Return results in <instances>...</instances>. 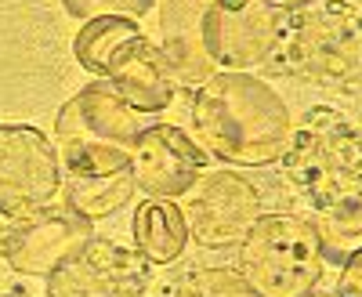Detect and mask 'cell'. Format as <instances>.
Segmentation results:
<instances>
[{"mask_svg": "<svg viewBox=\"0 0 362 297\" xmlns=\"http://www.w3.org/2000/svg\"><path fill=\"white\" fill-rule=\"evenodd\" d=\"M134 174L131 167L124 170H109V174H62V203L69 211H76L87 221L112 218L116 211L134 199Z\"/></svg>", "mask_w": 362, "mask_h": 297, "instance_id": "obj_14", "label": "cell"}, {"mask_svg": "<svg viewBox=\"0 0 362 297\" xmlns=\"http://www.w3.org/2000/svg\"><path fill=\"white\" fill-rule=\"evenodd\" d=\"M181 211L189 221V240L210 250H225L243 243V235L261 218V192L247 174L225 167L203 174Z\"/></svg>", "mask_w": 362, "mask_h": 297, "instance_id": "obj_7", "label": "cell"}, {"mask_svg": "<svg viewBox=\"0 0 362 297\" xmlns=\"http://www.w3.org/2000/svg\"><path fill=\"white\" fill-rule=\"evenodd\" d=\"M62 192V160L37 124H0V214L22 221Z\"/></svg>", "mask_w": 362, "mask_h": 297, "instance_id": "obj_5", "label": "cell"}, {"mask_svg": "<svg viewBox=\"0 0 362 297\" xmlns=\"http://www.w3.org/2000/svg\"><path fill=\"white\" fill-rule=\"evenodd\" d=\"M66 15L87 22V18H102V15H124V18H145L156 8V0H62Z\"/></svg>", "mask_w": 362, "mask_h": 297, "instance_id": "obj_18", "label": "cell"}, {"mask_svg": "<svg viewBox=\"0 0 362 297\" xmlns=\"http://www.w3.org/2000/svg\"><path fill=\"white\" fill-rule=\"evenodd\" d=\"M279 40V15L257 0H214L203 22V44L218 69H243L268 58Z\"/></svg>", "mask_w": 362, "mask_h": 297, "instance_id": "obj_10", "label": "cell"}, {"mask_svg": "<svg viewBox=\"0 0 362 297\" xmlns=\"http://www.w3.org/2000/svg\"><path fill=\"white\" fill-rule=\"evenodd\" d=\"M134 37H141V22L138 18H124V15L87 18L76 29V37H73V54H76V62L87 73H95V76L105 80L112 54L124 47L127 40H134Z\"/></svg>", "mask_w": 362, "mask_h": 297, "instance_id": "obj_15", "label": "cell"}, {"mask_svg": "<svg viewBox=\"0 0 362 297\" xmlns=\"http://www.w3.org/2000/svg\"><path fill=\"white\" fill-rule=\"evenodd\" d=\"M312 228L319 240L322 264L341 269L351 254L362 250V199H344L326 206V211H315Z\"/></svg>", "mask_w": 362, "mask_h": 297, "instance_id": "obj_16", "label": "cell"}, {"mask_svg": "<svg viewBox=\"0 0 362 297\" xmlns=\"http://www.w3.org/2000/svg\"><path fill=\"white\" fill-rule=\"evenodd\" d=\"M134 185L153 199L189 196L206 174V148L177 124H148L131 153Z\"/></svg>", "mask_w": 362, "mask_h": 297, "instance_id": "obj_9", "label": "cell"}, {"mask_svg": "<svg viewBox=\"0 0 362 297\" xmlns=\"http://www.w3.org/2000/svg\"><path fill=\"white\" fill-rule=\"evenodd\" d=\"M131 235H134V250L148 264H170L189 247L185 211L174 199H145L134 211Z\"/></svg>", "mask_w": 362, "mask_h": 297, "instance_id": "obj_13", "label": "cell"}, {"mask_svg": "<svg viewBox=\"0 0 362 297\" xmlns=\"http://www.w3.org/2000/svg\"><path fill=\"white\" fill-rule=\"evenodd\" d=\"M170 297H254V290L235 269L210 264V269H192L189 276H181Z\"/></svg>", "mask_w": 362, "mask_h": 297, "instance_id": "obj_17", "label": "cell"}, {"mask_svg": "<svg viewBox=\"0 0 362 297\" xmlns=\"http://www.w3.org/2000/svg\"><path fill=\"white\" fill-rule=\"evenodd\" d=\"M192 127L206 156L232 167H268L283 160L293 116L268 80L243 69H218L192 95Z\"/></svg>", "mask_w": 362, "mask_h": 297, "instance_id": "obj_1", "label": "cell"}, {"mask_svg": "<svg viewBox=\"0 0 362 297\" xmlns=\"http://www.w3.org/2000/svg\"><path fill=\"white\" fill-rule=\"evenodd\" d=\"M90 235L95 232L87 218L66 203H51L0 232V257L18 276H51L90 243Z\"/></svg>", "mask_w": 362, "mask_h": 297, "instance_id": "obj_8", "label": "cell"}, {"mask_svg": "<svg viewBox=\"0 0 362 297\" xmlns=\"http://www.w3.org/2000/svg\"><path fill=\"white\" fill-rule=\"evenodd\" d=\"M286 182L315 211L362 199V124L334 105H315L293 124L283 153Z\"/></svg>", "mask_w": 362, "mask_h": 297, "instance_id": "obj_2", "label": "cell"}, {"mask_svg": "<svg viewBox=\"0 0 362 297\" xmlns=\"http://www.w3.org/2000/svg\"><path fill=\"white\" fill-rule=\"evenodd\" d=\"M322 254L312 221L297 214H261L239 243V276L254 297H308L322 279Z\"/></svg>", "mask_w": 362, "mask_h": 297, "instance_id": "obj_4", "label": "cell"}, {"mask_svg": "<svg viewBox=\"0 0 362 297\" xmlns=\"http://www.w3.org/2000/svg\"><path fill=\"white\" fill-rule=\"evenodd\" d=\"M141 131V116L116 95L109 80L83 83L54 116L62 174H109L131 167Z\"/></svg>", "mask_w": 362, "mask_h": 297, "instance_id": "obj_3", "label": "cell"}, {"mask_svg": "<svg viewBox=\"0 0 362 297\" xmlns=\"http://www.w3.org/2000/svg\"><path fill=\"white\" fill-rule=\"evenodd\" d=\"M308 297H334V293H319V290H315V293H308Z\"/></svg>", "mask_w": 362, "mask_h": 297, "instance_id": "obj_21", "label": "cell"}, {"mask_svg": "<svg viewBox=\"0 0 362 297\" xmlns=\"http://www.w3.org/2000/svg\"><path fill=\"white\" fill-rule=\"evenodd\" d=\"M214 0H156L160 11V51L167 54L177 87L206 83L218 73L203 44V22Z\"/></svg>", "mask_w": 362, "mask_h": 297, "instance_id": "obj_12", "label": "cell"}, {"mask_svg": "<svg viewBox=\"0 0 362 297\" xmlns=\"http://www.w3.org/2000/svg\"><path fill=\"white\" fill-rule=\"evenodd\" d=\"M334 297H362V250L351 254V257L341 264Z\"/></svg>", "mask_w": 362, "mask_h": 297, "instance_id": "obj_19", "label": "cell"}, {"mask_svg": "<svg viewBox=\"0 0 362 297\" xmlns=\"http://www.w3.org/2000/svg\"><path fill=\"white\" fill-rule=\"evenodd\" d=\"M148 286L153 264L134 247L109 235H90L80 254L47 276L44 297H148Z\"/></svg>", "mask_w": 362, "mask_h": 297, "instance_id": "obj_6", "label": "cell"}, {"mask_svg": "<svg viewBox=\"0 0 362 297\" xmlns=\"http://www.w3.org/2000/svg\"><path fill=\"white\" fill-rule=\"evenodd\" d=\"M257 4L272 8L276 15H283V11H300V8H308V4H315V0H257Z\"/></svg>", "mask_w": 362, "mask_h": 297, "instance_id": "obj_20", "label": "cell"}, {"mask_svg": "<svg viewBox=\"0 0 362 297\" xmlns=\"http://www.w3.org/2000/svg\"><path fill=\"white\" fill-rule=\"evenodd\" d=\"M105 80L116 87V95L124 98L138 116L148 112H163L174 95H177V80L170 73L167 54L160 51V44H153L145 33L127 40L112 54Z\"/></svg>", "mask_w": 362, "mask_h": 297, "instance_id": "obj_11", "label": "cell"}]
</instances>
